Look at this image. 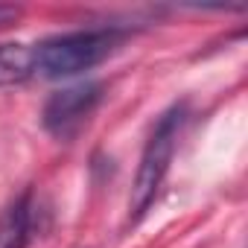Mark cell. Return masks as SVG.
Instances as JSON below:
<instances>
[{"label":"cell","instance_id":"obj_1","mask_svg":"<svg viewBox=\"0 0 248 248\" xmlns=\"http://www.w3.org/2000/svg\"><path fill=\"white\" fill-rule=\"evenodd\" d=\"M126 38L123 30H82L47 38L35 47V73L47 79H67L82 70L96 67L102 59H108Z\"/></svg>","mask_w":248,"mask_h":248},{"label":"cell","instance_id":"obj_2","mask_svg":"<svg viewBox=\"0 0 248 248\" xmlns=\"http://www.w3.org/2000/svg\"><path fill=\"white\" fill-rule=\"evenodd\" d=\"M184 123V105H172L170 111L161 114L158 126L140 155V167L135 175V187H132V219H140L152 199L158 196V187L170 170L172 152H175V140H178V129Z\"/></svg>","mask_w":248,"mask_h":248},{"label":"cell","instance_id":"obj_3","mask_svg":"<svg viewBox=\"0 0 248 248\" xmlns=\"http://www.w3.org/2000/svg\"><path fill=\"white\" fill-rule=\"evenodd\" d=\"M102 99V85L99 82H82V85H70L56 91L47 105H44V129L62 140H67L70 135L79 132V126L93 114V108Z\"/></svg>","mask_w":248,"mask_h":248},{"label":"cell","instance_id":"obj_4","mask_svg":"<svg viewBox=\"0 0 248 248\" xmlns=\"http://www.w3.org/2000/svg\"><path fill=\"white\" fill-rule=\"evenodd\" d=\"M35 73V47L30 44H0V88L27 82Z\"/></svg>","mask_w":248,"mask_h":248},{"label":"cell","instance_id":"obj_5","mask_svg":"<svg viewBox=\"0 0 248 248\" xmlns=\"http://www.w3.org/2000/svg\"><path fill=\"white\" fill-rule=\"evenodd\" d=\"M30 196L18 199L0 222V248H24L30 239Z\"/></svg>","mask_w":248,"mask_h":248},{"label":"cell","instance_id":"obj_6","mask_svg":"<svg viewBox=\"0 0 248 248\" xmlns=\"http://www.w3.org/2000/svg\"><path fill=\"white\" fill-rule=\"evenodd\" d=\"M18 15H21V9H18V6H0V27L15 24V21H18Z\"/></svg>","mask_w":248,"mask_h":248}]
</instances>
